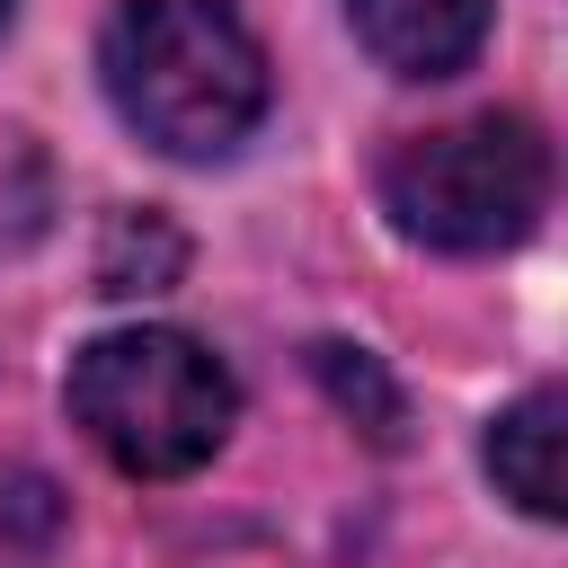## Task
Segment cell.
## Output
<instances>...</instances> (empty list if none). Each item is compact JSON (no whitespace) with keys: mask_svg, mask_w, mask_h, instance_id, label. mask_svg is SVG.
Masks as SVG:
<instances>
[{"mask_svg":"<svg viewBox=\"0 0 568 568\" xmlns=\"http://www.w3.org/2000/svg\"><path fill=\"white\" fill-rule=\"evenodd\" d=\"M346 18L390 80H453L488 44V0H346Z\"/></svg>","mask_w":568,"mask_h":568,"instance_id":"4","label":"cell"},{"mask_svg":"<svg viewBox=\"0 0 568 568\" xmlns=\"http://www.w3.org/2000/svg\"><path fill=\"white\" fill-rule=\"evenodd\" d=\"M0 27H9V0H0Z\"/></svg>","mask_w":568,"mask_h":568,"instance_id":"8","label":"cell"},{"mask_svg":"<svg viewBox=\"0 0 568 568\" xmlns=\"http://www.w3.org/2000/svg\"><path fill=\"white\" fill-rule=\"evenodd\" d=\"M550 204V142L524 115H462L382 160V213L444 257L515 248Z\"/></svg>","mask_w":568,"mask_h":568,"instance_id":"3","label":"cell"},{"mask_svg":"<svg viewBox=\"0 0 568 568\" xmlns=\"http://www.w3.org/2000/svg\"><path fill=\"white\" fill-rule=\"evenodd\" d=\"M178 266H186V240L160 213H115L106 257H98V284L106 293H160V284H178Z\"/></svg>","mask_w":568,"mask_h":568,"instance_id":"7","label":"cell"},{"mask_svg":"<svg viewBox=\"0 0 568 568\" xmlns=\"http://www.w3.org/2000/svg\"><path fill=\"white\" fill-rule=\"evenodd\" d=\"M71 426L124 479H186L240 417L231 364L186 328H106L71 355Z\"/></svg>","mask_w":568,"mask_h":568,"instance_id":"2","label":"cell"},{"mask_svg":"<svg viewBox=\"0 0 568 568\" xmlns=\"http://www.w3.org/2000/svg\"><path fill=\"white\" fill-rule=\"evenodd\" d=\"M311 373H320V390H328L373 444H399V435H408V399H399V382L382 373V355H364V346H346V337H320V346H311Z\"/></svg>","mask_w":568,"mask_h":568,"instance_id":"6","label":"cell"},{"mask_svg":"<svg viewBox=\"0 0 568 568\" xmlns=\"http://www.w3.org/2000/svg\"><path fill=\"white\" fill-rule=\"evenodd\" d=\"M559 435H568V399H559V390H524L515 408L488 417V479H497V497H515L532 524H559V515H568Z\"/></svg>","mask_w":568,"mask_h":568,"instance_id":"5","label":"cell"},{"mask_svg":"<svg viewBox=\"0 0 568 568\" xmlns=\"http://www.w3.org/2000/svg\"><path fill=\"white\" fill-rule=\"evenodd\" d=\"M115 115L169 160H222L266 115V44L231 0H124L98 36Z\"/></svg>","mask_w":568,"mask_h":568,"instance_id":"1","label":"cell"}]
</instances>
